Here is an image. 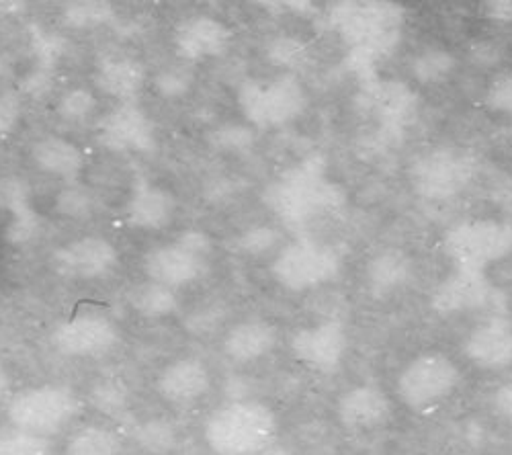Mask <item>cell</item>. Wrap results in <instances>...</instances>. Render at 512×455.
<instances>
[{"label": "cell", "mask_w": 512, "mask_h": 455, "mask_svg": "<svg viewBox=\"0 0 512 455\" xmlns=\"http://www.w3.org/2000/svg\"><path fill=\"white\" fill-rule=\"evenodd\" d=\"M277 433L275 410L261 400L226 402L203 423V441L216 455H263Z\"/></svg>", "instance_id": "6da1fadb"}, {"label": "cell", "mask_w": 512, "mask_h": 455, "mask_svg": "<svg viewBox=\"0 0 512 455\" xmlns=\"http://www.w3.org/2000/svg\"><path fill=\"white\" fill-rule=\"evenodd\" d=\"M336 29L353 46V60L365 82L377 78L375 64L400 41L402 7L394 3H343L334 11Z\"/></svg>", "instance_id": "7a4b0ae2"}, {"label": "cell", "mask_w": 512, "mask_h": 455, "mask_svg": "<svg viewBox=\"0 0 512 455\" xmlns=\"http://www.w3.org/2000/svg\"><path fill=\"white\" fill-rule=\"evenodd\" d=\"M463 384L459 361L441 349H424L412 355L396 374V400L414 415H429L449 402Z\"/></svg>", "instance_id": "3957f363"}, {"label": "cell", "mask_w": 512, "mask_h": 455, "mask_svg": "<svg viewBox=\"0 0 512 455\" xmlns=\"http://www.w3.org/2000/svg\"><path fill=\"white\" fill-rule=\"evenodd\" d=\"M265 199L281 220L304 224L322 212L338 208L345 195L326 179L318 160H308L273 183Z\"/></svg>", "instance_id": "277c9868"}, {"label": "cell", "mask_w": 512, "mask_h": 455, "mask_svg": "<svg viewBox=\"0 0 512 455\" xmlns=\"http://www.w3.org/2000/svg\"><path fill=\"white\" fill-rule=\"evenodd\" d=\"M478 175V156L459 146L420 154L408 171L414 193L426 201H449L465 193Z\"/></svg>", "instance_id": "5b68a950"}, {"label": "cell", "mask_w": 512, "mask_h": 455, "mask_svg": "<svg viewBox=\"0 0 512 455\" xmlns=\"http://www.w3.org/2000/svg\"><path fill=\"white\" fill-rule=\"evenodd\" d=\"M78 415V398L66 386L41 384L15 392L7 402V419L15 431L41 439L62 433Z\"/></svg>", "instance_id": "8992f818"}, {"label": "cell", "mask_w": 512, "mask_h": 455, "mask_svg": "<svg viewBox=\"0 0 512 455\" xmlns=\"http://www.w3.org/2000/svg\"><path fill=\"white\" fill-rule=\"evenodd\" d=\"M238 105L252 126L273 130L300 117L308 95L300 78L281 74L267 80H246L238 91Z\"/></svg>", "instance_id": "52a82bcc"}, {"label": "cell", "mask_w": 512, "mask_h": 455, "mask_svg": "<svg viewBox=\"0 0 512 455\" xmlns=\"http://www.w3.org/2000/svg\"><path fill=\"white\" fill-rule=\"evenodd\" d=\"M443 246L455 267L486 271L512 255V224L496 218L461 220L445 232Z\"/></svg>", "instance_id": "ba28073f"}, {"label": "cell", "mask_w": 512, "mask_h": 455, "mask_svg": "<svg viewBox=\"0 0 512 455\" xmlns=\"http://www.w3.org/2000/svg\"><path fill=\"white\" fill-rule=\"evenodd\" d=\"M340 263L343 261L334 246L314 238H297L281 248L271 271L289 292L304 294L332 281L340 271Z\"/></svg>", "instance_id": "9c48e42d"}, {"label": "cell", "mask_w": 512, "mask_h": 455, "mask_svg": "<svg viewBox=\"0 0 512 455\" xmlns=\"http://www.w3.org/2000/svg\"><path fill=\"white\" fill-rule=\"evenodd\" d=\"M211 242L201 232H185L177 240L152 248L144 255L142 267L148 281L179 289L197 281L209 265Z\"/></svg>", "instance_id": "30bf717a"}, {"label": "cell", "mask_w": 512, "mask_h": 455, "mask_svg": "<svg viewBox=\"0 0 512 455\" xmlns=\"http://www.w3.org/2000/svg\"><path fill=\"white\" fill-rule=\"evenodd\" d=\"M351 349L347 326L334 320H318L314 324L295 330L289 339V351L297 363L316 374H334L345 363Z\"/></svg>", "instance_id": "8fae6325"}, {"label": "cell", "mask_w": 512, "mask_h": 455, "mask_svg": "<svg viewBox=\"0 0 512 455\" xmlns=\"http://www.w3.org/2000/svg\"><path fill=\"white\" fill-rule=\"evenodd\" d=\"M119 328L101 314H80L62 322L52 335L58 353L72 359H99L119 345Z\"/></svg>", "instance_id": "7c38bea8"}, {"label": "cell", "mask_w": 512, "mask_h": 455, "mask_svg": "<svg viewBox=\"0 0 512 455\" xmlns=\"http://www.w3.org/2000/svg\"><path fill=\"white\" fill-rule=\"evenodd\" d=\"M336 419L345 431L367 435L386 429L394 419V400L377 384L347 388L336 400Z\"/></svg>", "instance_id": "4fadbf2b"}, {"label": "cell", "mask_w": 512, "mask_h": 455, "mask_svg": "<svg viewBox=\"0 0 512 455\" xmlns=\"http://www.w3.org/2000/svg\"><path fill=\"white\" fill-rule=\"evenodd\" d=\"M463 357L480 371L496 374L512 367V320L488 316L476 322L461 343Z\"/></svg>", "instance_id": "5bb4252c"}, {"label": "cell", "mask_w": 512, "mask_h": 455, "mask_svg": "<svg viewBox=\"0 0 512 455\" xmlns=\"http://www.w3.org/2000/svg\"><path fill=\"white\" fill-rule=\"evenodd\" d=\"M52 257L60 275L87 281L109 275L119 263V251L103 236L76 238L60 246Z\"/></svg>", "instance_id": "9a60e30c"}, {"label": "cell", "mask_w": 512, "mask_h": 455, "mask_svg": "<svg viewBox=\"0 0 512 455\" xmlns=\"http://www.w3.org/2000/svg\"><path fill=\"white\" fill-rule=\"evenodd\" d=\"M156 392L170 406L193 408L211 392V371L197 357L175 359L160 369Z\"/></svg>", "instance_id": "2e32d148"}, {"label": "cell", "mask_w": 512, "mask_h": 455, "mask_svg": "<svg viewBox=\"0 0 512 455\" xmlns=\"http://www.w3.org/2000/svg\"><path fill=\"white\" fill-rule=\"evenodd\" d=\"M99 136L115 152H148L156 144L154 121L132 103L111 109L99 123Z\"/></svg>", "instance_id": "e0dca14e"}, {"label": "cell", "mask_w": 512, "mask_h": 455, "mask_svg": "<svg viewBox=\"0 0 512 455\" xmlns=\"http://www.w3.org/2000/svg\"><path fill=\"white\" fill-rule=\"evenodd\" d=\"M490 289L484 271L455 267L433 294V308L443 316L474 312L488 302Z\"/></svg>", "instance_id": "ac0fdd59"}, {"label": "cell", "mask_w": 512, "mask_h": 455, "mask_svg": "<svg viewBox=\"0 0 512 455\" xmlns=\"http://www.w3.org/2000/svg\"><path fill=\"white\" fill-rule=\"evenodd\" d=\"M232 44V29L213 17H195L177 29V54L189 62L222 56Z\"/></svg>", "instance_id": "d6986e66"}, {"label": "cell", "mask_w": 512, "mask_h": 455, "mask_svg": "<svg viewBox=\"0 0 512 455\" xmlns=\"http://www.w3.org/2000/svg\"><path fill=\"white\" fill-rule=\"evenodd\" d=\"M279 335L273 322L263 318H248L236 322L222 341L226 357L234 363H256L273 353L277 347Z\"/></svg>", "instance_id": "ffe728a7"}, {"label": "cell", "mask_w": 512, "mask_h": 455, "mask_svg": "<svg viewBox=\"0 0 512 455\" xmlns=\"http://www.w3.org/2000/svg\"><path fill=\"white\" fill-rule=\"evenodd\" d=\"M31 158L37 171L54 179L72 181L84 169L82 152L66 138L46 136L33 144Z\"/></svg>", "instance_id": "44dd1931"}, {"label": "cell", "mask_w": 512, "mask_h": 455, "mask_svg": "<svg viewBox=\"0 0 512 455\" xmlns=\"http://www.w3.org/2000/svg\"><path fill=\"white\" fill-rule=\"evenodd\" d=\"M95 82L99 91L109 97H115L123 103H130L134 97L140 95L146 82L144 66L134 58H109L101 62Z\"/></svg>", "instance_id": "7402d4cb"}, {"label": "cell", "mask_w": 512, "mask_h": 455, "mask_svg": "<svg viewBox=\"0 0 512 455\" xmlns=\"http://www.w3.org/2000/svg\"><path fill=\"white\" fill-rule=\"evenodd\" d=\"M367 95L375 115L386 126H404L416 107L414 93L398 80L373 78L367 82Z\"/></svg>", "instance_id": "603a6c76"}, {"label": "cell", "mask_w": 512, "mask_h": 455, "mask_svg": "<svg viewBox=\"0 0 512 455\" xmlns=\"http://www.w3.org/2000/svg\"><path fill=\"white\" fill-rule=\"evenodd\" d=\"M175 216V199L168 191L152 185L140 187L130 205H127V218L144 230H162Z\"/></svg>", "instance_id": "cb8c5ba5"}, {"label": "cell", "mask_w": 512, "mask_h": 455, "mask_svg": "<svg viewBox=\"0 0 512 455\" xmlns=\"http://www.w3.org/2000/svg\"><path fill=\"white\" fill-rule=\"evenodd\" d=\"M0 210L11 214L9 238L13 242L27 240L37 224V216L29 203V187L15 177H7L0 181Z\"/></svg>", "instance_id": "d4e9b609"}, {"label": "cell", "mask_w": 512, "mask_h": 455, "mask_svg": "<svg viewBox=\"0 0 512 455\" xmlns=\"http://www.w3.org/2000/svg\"><path fill=\"white\" fill-rule=\"evenodd\" d=\"M457 70V56L445 48H424L410 62V74L422 87H437Z\"/></svg>", "instance_id": "484cf974"}, {"label": "cell", "mask_w": 512, "mask_h": 455, "mask_svg": "<svg viewBox=\"0 0 512 455\" xmlns=\"http://www.w3.org/2000/svg\"><path fill=\"white\" fill-rule=\"evenodd\" d=\"M410 275L408 257L400 251H383L375 255L367 267V281L375 292L388 294L400 287Z\"/></svg>", "instance_id": "4316f807"}, {"label": "cell", "mask_w": 512, "mask_h": 455, "mask_svg": "<svg viewBox=\"0 0 512 455\" xmlns=\"http://www.w3.org/2000/svg\"><path fill=\"white\" fill-rule=\"evenodd\" d=\"M121 439L103 425H87L76 429L64 447V455H119Z\"/></svg>", "instance_id": "83f0119b"}, {"label": "cell", "mask_w": 512, "mask_h": 455, "mask_svg": "<svg viewBox=\"0 0 512 455\" xmlns=\"http://www.w3.org/2000/svg\"><path fill=\"white\" fill-rule=\"evenodd\" d=\"M132 308L144 318H164L177 310V298L173 289L144 281L136 285L130 294Z\"/></svg>", "instance_id": "f1b7e54d"}, {"label": "cell", "mask_w": 512, "mask_h": 455, "mask_svg": "<svg viewBox=\"0 0 512 455\" xmlns=\"http://www.w3.org/2000/svg\"><path fill=\"white\" fill-rule=\"evenodd\" d=\"M0 455H52L50 439L11 429L0 435Z\"/></svg>", "instance_id": "f546056e"}, {"label": "cell", "mask_w": 512, "mask_h": 455, "mask_svg": "<svg viewBox=\"0 0 512 455\" xmlns=\"http://www.w3.org/2000/svg\"><path fill=\"white\" fill-rule=\"evenodd\" d=\"M484 105L498 115H512V70L496 74L486 87Z\"/></svg>", "instance_id": "4dcf8cb0"}, {"label": "cell", "mask_w": 512, "mask_h": 455, "mask_svg": "<svg viewBox=\"0 0 512 455\" xmlns=\"http://www.w3.org/2000/svg\"><path fill=\"white\" fill-rule=\"evenodd\" d=\"M111 17L107 3H72L66 11V21L76 29H93Z\"/></svg>", "instance_id": "1f68e13d"}, {"label": "cell", "mask_w": 512, "mask_h": 455, "mask_svg": "<svg viewBox=\"0 0 512 455\" xmlns=\"http://www.w3.org/2000/svg\"><path fill=\"white\" fill-rule=\"evenodd\" d=\"M97 107V99L87 89H72L58 103V115L66 121H82L87 119Z\"/></svg>", "instance_id": "d6a6232c"}, {"label": "cell", "mask_w": 512, "mask_h": 455, "mask_svg": "<svg viewBox=\"0 0 512 455\" xmlns=\"http://www.w3.org/2000/svg\"><path fill=\"white\" fill-rule=\"evenodd\" d=\"M191 85V76L181 72V70H173V72H162L156 78V87L160 91V95L164 97H179L185 95L189 91Z\"/></svg>", "instance_id": "836d02e7"}, {"label": "cell", "mask_w": 512, "mask_h": 455, "mask_svg": "<svg viewBox=\"0 0 512 455\" xmlns=\"http://www.w3.org/2000/svg\"><path fill=\"white\" fill-rule=\"evenodd\" d=\"M58 210L66 216H82L91 210V199L82 189H66L58 197Z\"/></svg>", "instance_id": "e575fe53"}, {"label": "cell", "mask_w": 512, "mask_h": 455, "mask_svg": "<svg viewBox=\"0 0 512 455\" xmlns=\"http://www.w3.org/2000/svg\"><path fill=\"white\" fill-rule=\"evenodd\" d=\"M492 406L496 410V415L512 421V378L502 382L494 392H492Z\"/></svg>", "instance_id": "d590c367"}, {"label": "cell", "mask_w": 512, "mask_h": 455, "mask_svg": "<svg viewBox=\"0 0 512 455\" xmlns=\"http://www.w3.org/2000/svg\"><path fill=\"white\" fill-rule=\"evenodd\" d=\"M19 121V105L15 99L0 95V138L7 136Z\"/></svg>", "instance_id": "8d00e7d4"}, {"label": "cell", "mask_w": 512, "mask_h": 455, "mask_svg": "<svg viewBox=\"0 0 512 455\" xmlns=\"http://www.w3.org/2000/svg\"><path fill=\"white\" fill-rule=\"evenodd\" d=\"M484 15L494 23H512V0H492V3H486Z\"/></svg>", "instance_id": "74e56055"}, {"label": "cell", "mask_w": 512, "mask_h": 455, "mask_svg": "<svg viewBox=\"0 0 512 455\" xmlns=\"http://www.w3.org/2000/svg\"><path fill=\"white\" fill-rule=\"evenodd\" d=\"M9 390H11V378L7 374V369L0 367V402L9 396Z\"/></svg>", "instance_id": "f35d334b"}]
</instances>
